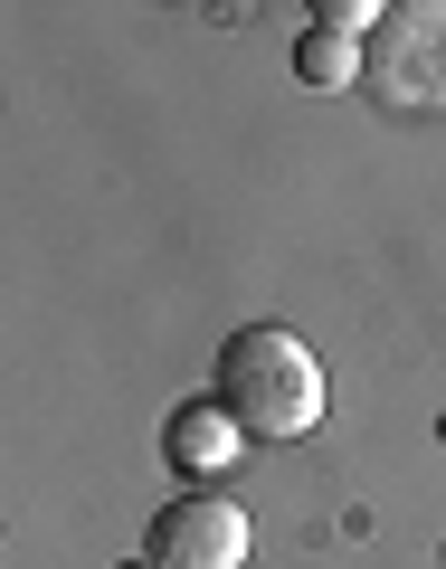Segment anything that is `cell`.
<instances>
[{"mask_svg": "<svg viewBox=\"0 0 446 569\" xmlns=\"http://www.w3.org/2000/svg\"><path fill=\"white\" fill-rule=\"evenodd\" d=\"M209 399L238 418V437L285 447V437H314L324 427V361L285 323H238L209 361Z\"/></svg>", "mask_w": 446, "mask_h": 569, "instance_id": "obj_1", "label": "cell"}, {"mask_svg": "<svg viewBox=\"0 0 446 569\" xmlns=\"http://www.w3.org/2000/svg\"><path fill=\"white\" fill-rule=\"evenodd\" d=\"M247 512L228 503L219 485H181L152 522H142V560H162V569H247Z\"/></svg>", "mask_w": 446, "mask_h": 569, "instance_id": "obj_2", "label": "cell"}, {"mask_svg": "<svg viewBox=\"0 0 446 569\" xmlns=\"http://www.w3.org/2000/svg\"><path fill=\"white\" fill-rule=\"evenodd\" d=\"M238 447H247V437H238V418H228V408L209 399V389H200V399H181V408L162 418V466H171V475H190V485L228 475V466H238Z\"/></svg>", "mask_w": 446, "mask_h": 569, "instance_id": "obj_3", "label": "cell"}, {"mask_svg": "<svg viewBox=\"0 0 446 569\" xmlns=\"http://www.w3.org/2000/svg\"><path fill=\"white\" fill-rule=\"evenodd\" d=\"M295 77L324 86V96H343L351 77H361V39H333V29H305L295 39Z\"/></svg>", "mask_w": 446, "mask_h": 569, "instance_id": "obj_4", "label": "cell"}, {"mask_svg": "<svg viewBox=\"0 0 446 569\" xmlns=\"http://www.w3.org/2000/svg\"><path fill=\"white\" fill-rule=\"evenodd\" d=\"M370 20H380L370 0H314V29H333V39H361Z\"/></svg>", "mask_w": 446, "mask_h": 569, "instance_id": "obj_5", "label": "cell"}, {"mask_svg": "<svg viewBox=\"0 0 446 569\" xmlns=\"http://www.w3.org/2000/svg\"><path fill=\"white\" fill-rule=\"evenodd\" d=\"M115 569H162V560H142V550H133V560H115Z\"/></svg>", "mask_w": 446, "mask_h": 569, "instance_id": "obj_6", "label": "cell"}]
</instances>
